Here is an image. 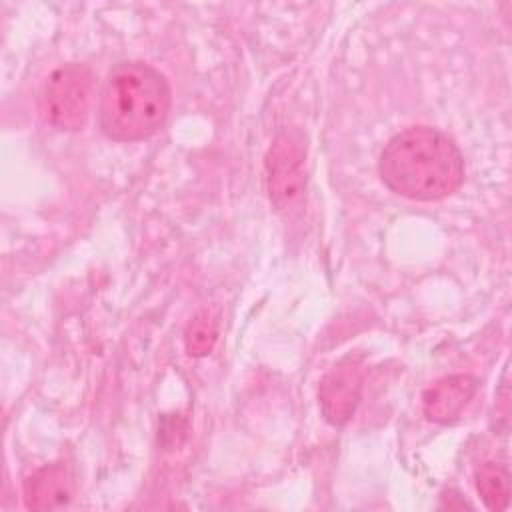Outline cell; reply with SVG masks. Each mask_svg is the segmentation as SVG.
<instances>
[{
    "instance_id": "cell-7",
    "label": "cell",
    "mask_w": 512,
    "mask_h": 512,
    "mask_svg": "<svg viewBox=\"0 0 512 512\" xmlns=\"http://www.w3.org/2000/svg\"><path fill=\"white\" fill-rule=\"evenodd\" d=\"M24 504L30 510H52L68 504L72 496L70 474L64 464H48L34 470L22 486Z\"/></svg>"
},
{
    "instance_id": "cell-2",
    "label": "cell",
    "mask_w": 512,
    "mask_h": 512,
    "mask_svg": "<svg viewBox=\"0 0 512 512\" xmlns=\"http://www.w3.org/2000/svg\"><path fill=\"white\" fill-rule=\"evenodd\" d=\"M170 102V86L156 68L144 62H120L108 72L100 90V128L118 142L144 140L164 124Z\"/></svg>"
},
{
    "instance_id": "cell-5",
    "label": "cell",
    "mask_w": 512,
    "mask_h": 512,
    "mask_svg": "<svg viewBox=\"0 0 512 512\" xmlns=\"http://www.w3.org/2000/svg\"><path fill=\"white\" fill-rule=\"evenodd\" d=\"M362 382L364 370L362 364L354 358H344L322 378L318 388V402L324 418L330 424L342 426L352 418L360 402Z\"/></svg>"
},
{
    "instance_id": "cell-8",
    "label": "cell",
    "mask_w": 512,
    "mask_h": 512,
    "mask_svg": "<svg viewBox=\"0 0 512 512\" xmlns=\"http://www.w3.org/2000/svg\"><path fill=\"white\" fill-rule=\"evenodd\" d=\"M476 488L488 510H504L510 500V476L506 466L486 462L476 470Z\"/></svg>"
},
{
    "instance_id": "cell-4",
    "label": "cell",
    "mask_w": 512,
    "mask_h": 512,
    "mask_svg": "<svg viewBox=\"0 0 512 512\" xmlns=\"http://www.w3.org/2000/svg\"><path fill=\"white\" fill-rule=\"evenodd\" d=\"M304 146L302 140L294 134H280L266 156V170H268V190L270 200L278 210L290 206L302 192L304 176H302V162H304Z\"/></svg>"
},
{
    "instance_id": "cell-6",
    "label": "cell",
    "mask_w": 512,
    "mask_h": 512,
    "mask_svg": "<svg viewBox=\"0 0 512 512\" xmlns=\"http://www.w3.org/2000/svg\"><path fill=\"white\" fill-rule=\"evenodd\" d=\"M476 386L478 382L470 374H452L440 378L430 388H426L422 396L424 414L438 424L454 422L474 396Z\"/></svg>"
},
{
    "instance_id": "cell-1",
    "label": "cell",
    "mask_w": 512,
    "mask_h": 512,
    "mask_svg": "<svg viewBox=\"0 0 512 512\" xmlns=\"http://www.w3.org/2000/svg\"><path fill=\"white\" fill-rule=\"evenodd\" d=\"M378 170L392 192L420 202L446 198L464 180L458 146L430 126H410L392 136L380 154Z\"/></svg>"
},
{
    "instance_id": "cell-3",
    "label": "cell",
    "mask_w": 512,
    "mask_h": 512,
    "mask_svg": "<svg viewBox=\"0 0 512 512\" xmlns=\"http://www.w3.org/2000/svg\"><path fill=\"white\" fill-rule=\"evenodd\" d=\"M94 76L84 64H64L56 68L42 90L40 108L44 118L58 130H80L90 112Z\"/></svg>"
},
{
    "instance_id": "cell-9",
    "label": "cell",
    "mask_w": 512,
    "mask_h": 512,
    "mask_svg": "<svg viewBox=\"0 0 512 512\" xmlns=\"http://www.w3.org/2000/svg\"><path fill=\"white\" fill-rule=\"evenodd\" d=\"M218 338V322L212 312L202 310L194 316V320L186 328L184 346L190 356H206Z\"/></svg>"
}]
</instances>
